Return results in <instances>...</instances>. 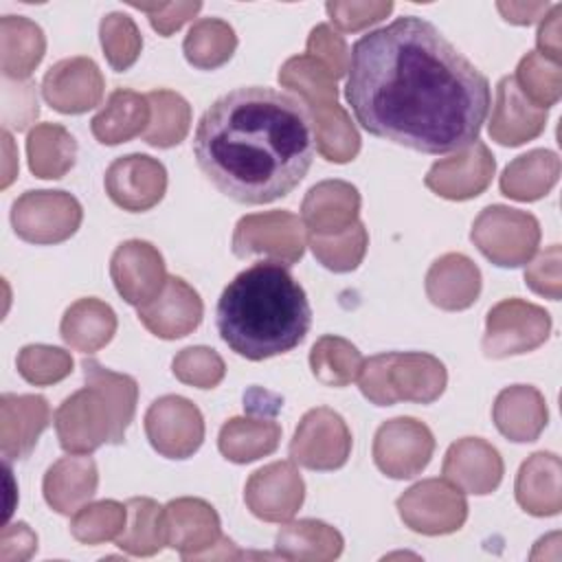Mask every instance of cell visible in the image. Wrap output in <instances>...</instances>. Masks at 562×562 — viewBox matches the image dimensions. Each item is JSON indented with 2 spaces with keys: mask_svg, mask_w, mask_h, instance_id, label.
Returning <instances> with one entry per match:
<instances>
[{
  "mask_svg": "<svg viewBox=\"0 0 562 562\" xmlns=\"http://www.w3.org/2000/svg\"><path fill=\"white\" fill-rule=\"evenodd\" d=\"M345 97L369 134L435 156L474 145L492 105L487 77L417 15L351 46Z\"/></svg>",
  "mask_w": 562,
  "mask_h": 562,
  "instance_id": "obj_1",
  "label": "cell"
},
{
  "mask_svg": "<svg viewBox=\"0 0 562 562\" xmlns=\"http://www.w3.org/2000/svg\"><path fill=\"white\" fill-rule=\"evenodd\" d=\"M318 151L307 105L274 88H235L202 114L193 156L231 200L268 204L288 195Z\"/></svg>",
  "mask_w": 562,
  "mask_h": 562,
  "instance_id": "obj_2",
  "label": "cell"
},
{
  "mask_svg": "<svg viewBox=\"0 0 562 562\" xmlns=\"http://www.w3.org/2000/svg\"><path fill=\"white\" fill-rule=\"evenodd\" d=\"M215 325L231 351L259 362L288 353L305 340L312 307L290 266L261 259L224 288Z\"/></svg>",
  "mask_w": 562,
  "mask_h": 562,
  "instance_id": "obj_3",
  "label": "cell"
},
{
  "mask_svg": "<svg viewBox=\"0 0 562 562\" xmlns=\"http://www.w3.org/2000/svg\"><path fill=\"white\" fill-rule=\"evenodd\" d=\"M86 386L66 397L55 413V428L66 452L90 454L103 443H123L136 411L138 384L97 360L81 362Z\"/></svg>",
  "mask_w": 562,
  "mask_h": 562,
  "instance_id": "obj_4",
  "label": "cell"
},
{
  "mask_svg": "<svg viewBox=\"0 0 562 562\" xmlns=\"http://www.w3.org/2000/svg\"><path fill=\"white\" fill-rule=\"evenodd\" d=\"M279 81L296 92L310 114H314L316 143L323 158L329 162L353 160L360 138L347 112L336 101L334 75L310 55H299L283 64Z\"/></svg>",
  "mask_w": 562,
  "mask_h": 562,
  "instance_id": "obj_5",
  "label": "cell"
},
{
  "mask_svg": "<svg viewBox=\"0 0 562 562\" xmlns=\"http://www.w3.org/2000/svg\"><path fill=\"white\" fill-rule=\"evenodd\" d=\"M448 375L439 358L430 353H378L362 362L358 384L375 406H391L400 400L430 404L446 389Z\"/></svg>",
  "mask_w": 562,
  "mask_h": 562,
  "instance_id": "obj_6",
  "label": "cell"
},
{
  "mask_svg": "<svg viewBox=\"0 0 562 562\" xmlns=\"http://www.w3.org/2000/svg\"><path fill=\"white\" fill-rule=\"evenodd\" d=\"M470 237L492 263L518 268L538 250L540 224L531 213L494 204L474 220Z\"/></svg>",
  "mask_w": 562,
  "mask_h": 562,
  "instance_id": "obj_7",
  "label": "cell"
},
{
  "mask_svg": "<svg viewBox=\"0 0 562 562\" xmlns=\"http://www.w3.org/2000/svg\"><path fill=\"white\" fill-rule=\"evenodd\" d=\"M551 331V316L544 307L505 299L487 312L483 351L487 358H507L540 347Z\"/></svg>",
  "mask_w": 562,
  "mask_h": 562,
  "instance_id": "obj_8",
  "label": "cell"
},
{
  "mask_svg": "<svg viewBox=\"0 0 562 562\" xmlns=\"http://www.w3.org/2000/svg\"><path fill=\"white\" fill-rule=\"evenodd\" d=\"M11 222L26 241L57 244L79 228L81 206L66 191H26L13 202Z\"/></svg>",
  "mask_w": 562,
  "mask_h": 562,
  "instance_id": "obj_9",
  "label": "cell"
},
{
  "mask_svg": "<svg viewBox=\"0 0 562 562\" xmlns=\"http://www.w3.org/2000/svg\"><path fill=\"white\" fill-rule=\"evenodd\" d=\"M351 432L345 419L331 408H312L299 422L290 441V457L310 470H336L347 463Z\"/></svg>",
  "mask_w": 562,
  "mask_h": 562,
  "instance_id": "obj_10",
  "label": "cell"
},
{
  "mask_svg": "<svg viewBox=\"0 0 562 562\" xmlns=\"http://www.w3.org/2000/svg\"><path fill=\"white\" fill-rule=\"evenodd\" d=\"M305 235L303 224L288 211H270L246 215L237 222L233 235V252L237 257L270 255L281 263L292 266L303 257Z\"/></svg>",
  "mask_w": 562,
  "mask_h": 562,
  "instance_id": "obj_11",
  "label": "cell"
},
{
  "mask_svg": "<svg viewBox=\"0 0 562 562\" xmlns=\"http://www.w3.org/2000/svg\"><path fill=\"white\" fill-rule=\"evenodd\" d=\"M145 432L151 448L162 457L187 459L202 446V413L180 395H165L147 408Z\"/></svg>",
  "mask_w": 562,
  "mask_h": 562,
  "instance_id": "obj_12",
  "label": "cell"
},
{
  "mask_svg": "<svg viewBox=\"0 0 562 562\" xmlns=\"http://www.w3.org/2000/svg\"><path fill=\"white\" fill-rule=\"evenodd\" d=\"M402 520L422 533H450L459 529L468 514L463 492L448 481L428 479L397 498Z\"/></svg>",
  "mask_w": 562,
  "mask_h": 562,
  "instance_id": "obj_13",
  "label": "cell"
},
{
  "mask_svg": "<svg viewBox=\"0 0 562 562\" xmlns=\"http://www.w3.org/2000/svg\"><path fill=\"white\" fill-rule=\"evenodd\" d=\"M435 450L428 426L413 417H397L382 424L373 441V461L391 479H411L419 474Z\"/></svg>",
  "mask_w": 562,
  "mask_h": 562,
  "instance_id": "obj_14",
  "label": "cell"
},
{
  "mask_svg": "<svg viewBox=\"0 0 562 562\" xmlns=\"http://www.w3.org/2000/svg\"><path fill=\"white\" fill-rule=\"evenodd\" d=\"M167 189V171L162 162L145 154L116 158L105 171V191L110 200L132 213L147 211L158 204Z\"/></svg>",
  "mask_w": 562,
  "mask_h": 562,
  "instance_id": "obj_15",
  "label": "cell"
},
{
  "mask_svg": "<svg viewBox=\"0 0 562 562\" xmlns=\"http://www.w3.org/2000/svg\"><path fill=\"white\" fill-rule=\"evenodd\" d=\"M110 274L116 292L136 307L154 301L167 281L160 252L140 239L125 241L114 250Z\"/></svg>",
  "mask_w": 562,
  "mask_h": 562,
  "instance_id": "obj_16",
  "label": "cell"
},
{
  "mask_svg": "<svg viewBox=\"0 0 562 562\" xmlns=\"http://www.w3.org/2000/svg\"><path fill=\"white\" fill-rule=\"evenodd\" d=\"M44 99L64 114H81L99 105L103 97V77L90 57H70L57 61L42 81Z\"/></svg>",
  "mask_w": 562,
  "mask_h": 562,
  "instance_id": "obj_17",
  "label": "cell"
},
{
  "mask_svg": "<svg viewBox=\"0 0 562 562\" xmlns=\"http://www.w3.org/2000/svg\"><path fill=\"white\" fill-rule=\"evenodd\" d=\"M198 292L180 277H167L160 294L138 307V321L158 338L173 340L193 331L202 321Z\"/></svg>",
  "mask_w": 562,
  "mask_h": 562,
  "instance_id": "obj_18",
  "label": "cell"
},
{
  "mask_svg": "<svg viewBox=\"0 0 562 562\" xmlns=\"http://www.w3.org/2000/svg\"><path fill=\"white\" fill-rule=\"evenodd\" d=\"M303 479L288 461L257 470L246 483V503L263 520H288L303 503Z\"/></svg>",
  "mask_w": 562,
  "mask_h": 562,
  "instance_id": "obj_19",
  "label": "cell"
},
{
  "mask_svg": "<svg viewBox=\"0 0 562 562\" xmlns=\"http://www.w3.org/2000/svg\"><path fill=\"white\" fill-rule=\"evenodd\" d=\"M494 156L485 143L476 140L461 156L439 160L426 176V187L448 200L476 198L494 176Z\"/></svg>",
  "mask_w": 562,
  "mask_h": 562,
  "instance_id": "obj_20",
  "label": "cell"
},
{
  "mask_svg": "<svg viewBox=\"0 0 562 562\" xmlns=\"http://www.w3.org/2000/svg\"><path fill=\"white\" fill-rule=\"evenodd\" d=\"M303 222L310 235H336L358 222V189L342 180H325L312 187L303 200Z\"/></svg>",
  "mask_w": 562,
  "mask_h": 562,
  "instance_id": "obj_21",
  "label": "cell"
},
{
  "mask_svg": "<svg viewBox=\"0 0 562 562\" xmlns=\"http://www.w3.org/2000/svg\"><path fill=\"white\" fill-rule=\"evenodd\" d=\"M443 476L472 494H490L503 479V461L494 446L483 439L465 437L446 452Z\"/></svg>",
  "mask_w": 562,
  "mask_h": 562,
  "instance_id": "obj_22",
  "label": "cell"
},
{
  "mask_svg": "<svg viewBox=\"0 0 562 562\" xmlns=\"http://www.w3.org/2000/svg\"><path fill=\"white\" fill-rule=\"evenodd\" d=\"M547 110L522 97L514 77H503L496 86V105L492 112L490 136L501 145H522L542 134Z\"/></svg>",
  "mask_w": 562,
  "mask_h": 562,
  "instance_id": "obj_23",
  "label": "cell"
},
{
  "mask_svg": "<svg viewBox=\"0 0 562 562\" xmlns=\"http://www.w3.org/2000/svg\"><path fill=\"white\" fill-rule=\"evenodd\" d=\"M162 531L165 544L189 558L220 538V518L200 498H178L162 509Z\"/></svg>",
  "mask_w": 562,
  "mask_h": 562,
  "instance_id": "obj_24",
  "label": "cell"
},
{
  "mask_svg": "<svg viewBox=\"0 0 562 562\" xmlns=\"http://www.w3.org/2000/svg\"><path fill=\"white\" fill-rule=\"evenodd\" d=\"M2 454L4 461L26 459L37 437L50 422V408L42 395H2Z\"/></svg>",
  "mask_w": 562,
  "mask_h": 562,
  "instance_id": "obj_25",
  "label": "cell"
},
{
  "mask_svg": "<svg viewBox=\"0 0 562 562\" xmlns=\"http://www.w3.org/2000/svg\"><path fill=\"white\" fill-rule=\"evenodd\" d=\"M494 424L512 441H536L547 426L549 413L538 389L516 384L498 393L492 411Z\"/></svg>",
  "mask_w": 562,
  "mask_h": 562,
  "instance_id": "obj_26",
  "label": "cell"
},
{
  "mask_svg": "<svg viewBox=\"0 0 562 562\" xmlns=\"http://www.w3.org/2000/svg\"><path fill=\"white\" fill-rule=\"evenodd\" d=\"M426 292L437 307L465 310L481 292V272L465 255H443L426 274Z\"/></svg>",
  "mask_w": 562,
  "mask_h": 562,
  "instance_id": "obj_27",
  "label": "cell"
},
{
  "mask_svg": "<svg viewBox=\"0 0 562 562\" xmlns=\"http://www.w3.org/2000/svg\"><path fill=\"white\" fill-rule=\"evenodd\" d=\"M97 465L86 454L59 459L44 476V498L59 514H72L97 490Z\"/></svg>",
  "mask_w": 562,
  "mask_h": 562,
  "instance_id": "obj_28",
  "label": "cell"
},
{
  "mask_svg": "<svg viewBox=\"0 0 562 562\" xmlns=\"http://www.w3.org/2000/svg\"><path fill=\"white\" fill-rule=\"evenodd\" d=\"M516 501L533 516H553L560 512V459L553 452H536L520 465Z\"/></svg>",
  "mask_w": 562,
  "mask_h": 562,
  "instance_id": "obj_29",
  "label": "cell"
},
{
  "mask_svg": "<svg viewBox=\"0 0 562 562\" xmlns=\"http://www.w3.org/2000/svg\"><path fill=\"white\" fill-rule=\"evenodd\" d=\"M149 99L132 90H114L105 108L90 121L94 138L103 145H119L149 127Z\"/></svg>",
  "mask_w": 562,
  "mask_h": 562,
  "instance_id": "obj_30",
  "label": "cell"
},
{
  "mask_svg": "<svg viewBox=\"0 0 562 562\" xmlns=\"http://www.w3.org/2000/svg\"><path fill=\"white\" fill-rule=\"evenodd\" d=\"M560 176V158L549 149H533L512 160L501 176L503 195L531 202L547 195Z\"/></svg>",
  "mask_w": 562,
  "mask_h": 562,
  "instance_id": "obj_31",
  "label": "cell"
},
{
  "mask_svg": "<svg viewBox=\"0 0 562 562\" xmlns=\"http://www.w3.org/2000/svg\"><path fill=\"white\" fill-rule=\"evenodd\" d=\"M116 316L112 307L99 299H79L61 318V338L77 351H97L112 340Z\"/></svg>",
  "mask_w": 562,
  "mask_h": 562,
  "instance_id": "obj_32",
  "label": "cell"
},
{
  "mask_svg": "<svg viewBox=\"0 0 562 562\" xmlns=\"http://www.w3.org/2000/svg\"><path fill=\"white\" fill-rule=\"evenodd\" d=\"M2 72L4 77L26 79L42 61L46 40L42 29L20 15H4L2 22Z\"/></svg>",
  "mask_w": 562,
  "mask_h": 562,
  "instance_id": "obj_33",
  "label": "cell"
},
{
  "mask_svg": "<svg viewBox=\"0 0 562 562\" xmlns=\"http://www.w3.org/2000/svg\"><path fill=\"white\" fill-rule=\"evenodd\" d=\"M279 439H281V428L277 422L235 417L222 426L217 446L228 461L248 463L263 454L274 452L279 446Z\"/></svg>",
  "mask_w": 562,
  "mask_h": 562,
  "instance_id": "obj_34",
  "label": "cell"
},
{
  "mask_svg": "<svg viewBox=\"0 0 562 562\" xmlns=\"http://www.w3.org/2000/svg\"><path fill=\"white\" fill-rule=\"evenodd\" d=\"M29 167L40 178H61L75 165V138L55 123L37 125L26 140Z\"/></svg>",
  "mask_w": 562,
  "mask_h": 562,
  "instance_id": "obj_35",
  "label": "cell"
},
{
  "mask_svg": "<svg viewBox=\"0 0 562 562\" xmlns=\"http://www.w3.org/2000/svg\"><path fill=\"white\" fill-rule=\"evenodd\" d=\"M237 48L235 31L228 22L217 18L198 20L182 44L184 57L191 66L202 70H213L226 64Z\"/></svg>",
  "mask_w": 562,
  "mask_h": 562,
  "instance_id": "obj_36",
  "label": "cell"
},
{
  "mask_svg": "<svg viewBox=\"0 0 562 562\" xmlns=\"http://www.w3.org/2000/svg\"><path fill=\"white\" fill-rule=\"evenodd\" d=\"M360 351L340 336H323L310 351V367L318 382L327 386H347L362 369Z\"/></svg>",
  "mask_w": 562,
  "mask_h": 562,
  "instance_id": "obj_37",
  "label": "cell"
},
{
  "mask_svg": "<svg viewBox=\"0 0 562 562\" xmlns=\"http://www.w3.org/2000/svg\"><path fill=\"white\" fill-rule=\"evenodd\" d=\"M154 119L149 121V127L145 130L143 138L145 143L154 147H173L178 145L191 123V108L189 103L171 90H151L147 94Z\"/></svg>",
  "mask_w": 562,
  "mask_h": 562,
  "instance_id": "obj_38",
  "label": "cell"
},
{
  "mask_svg": "<svg viewBox=\"0 0 562 562\" xmlns=\"http://www.w3.org/2000/svg\"><path fill=\"white\" fill-rule=\"evenodd\" d=\"M127 529L116 538V544L134 555H151L165 544L162 509L151 498H130Z\"/></svg>",
  "mask_w": 562,
  "mask_h": 562,
  "instance_id": "obj_39",
  "label": "cell"
},
{
  "mask_svg": "<svg viewBox=\"0 0 562 562\" xmlns=\"http://www.w3.org/2000/svg\"><path fill=\"white\" fill-rule=\"evenodd\" d=\"M514 81L522 92V97L542 110H549L551 105H555L562 92L560 64L542 57L538 50L527 53L520 59Z\"/></svg>",
  "mask_w": 562,
  "mask_h": 562,
  "instance_id": "obj_40",
  "label": "cell"
},
{
  "mask_svg": "<svg viewBox=\"0 0 562 562\" xmlns=\"http://www.w3.org/2000/svg\"><path fill=\"white\" fill-rule=\"evenodd\" d=\"M310 246L314 257L334 272H349L356 270L367 250V228L356 222L351 228L323 237L310 235Z\"/></svg>",
  "mask_w": 562,
  "mask_h": 562,
  "instance_id": "obj_41",
  "label": "cell"
},
{
  "mask_svg": "<svg viewBox=\"0 0 562 562\" xmlns=\"http://www.w3.org/2000/svg\"><path fill=\"white\" fill-rule=\"evenodd\" d=\"M99 33H101V46H103L105 59L116 72L127 70L138 59L143 48V37L130 15L119 11L108 13L101 20Z\"/></svg>",
  "mask_w": 562,
  "mask_h": 562,
  "instance_id": "obj_42",
  "label": "cell"
},
{
  "mask_svg": "<svg viewBox=\"0 0 562 562\" xmlns=\"http://www.w3.org/2000/svg\"><path fill=\"white\" fill-rule=\"evenodd\" d=\"M127 509L116 501H101L88 507H81L72 518V536L81 542H101L114 538L121 529H125Z\"/></svg>",
  "mask_w": 562,
  "mask_h": 562,
  "instance_id": "obj_43",
  "label": "cell"
},
{
  "mask_svg": "<svg viewBox=\"0 0 562 562\" xmlns=\"http://www.w3.org/2000/svg\"><path fill=\"white\" fill-rule=\"evenodd\" d=\"M18 371L31 384H53L72 371V358L59 347L29 345L18 356Z\"/></svg>",
  "mask_w": 562,
  "mask_h": 562,
  "instance_id": "obj_44",
  "label": "cell"
},
{
  "mask_svg": "<svg viewBox=\"0 0 562 562\" xmlns=\"http://www.w3.org/2000/svg\"><path fill=\"white\" fill-rule=\"evenodd\" d=\"M173 375L187 384L213 389L224 378V362L209 347H189L173 358Z\"/></svg>",
  "mask_w": 562,
  "mask_h": 562,
  "instance_id": "obj_45",
  "label": "cell"
},
{
  "mask_svg": "<svg viewBox=\"0 0 562 562\" xmlns=\"http://www.w3.org/2000/svg\"><path fill=\"white\" fill-rule=\"evenodd\" d=\"M307 55L323 64L334 79H340L347 75V64H349V53L345 46V40L331 31L327 24H318L312 29L307 37Z\"/></svg>",
  "mask_w": 562,
  "mask_h": 562,
  "instance_id": "obj_46",
  "label": "cell"
},
{
  "mask_svg": "<svg viewBox=\"0 0 562 562\" xmlns=\"http://www.w3.org/2000/svg\"><path fill=\"white\" fill-rule=\"evenodd\" d=\"M325 11L340 31H360L384 20L393 11V2H327Z\"/></svg>",
  "mask_w": 562,
  "mask_h": 562,
  "instance_id": "obj_47",
  "label": "cell"
},
{
  "mask_svg": "<svg viewBox=\"0 0 562 562\" xmlns=\"http://www.w3.org/2000/svg\"><path fill=\"white\" fill-rule=\"evenodd\" d=\"M525 283L551 301L560 299V246H549L527 270Z\"/></svg>",
  "mask_w": 562,
  "mask_h": 562,
  "instance_id": "obj_48",
  "label": "cell"
},
{
  "mask_svg": "<svg viewBox=\"0 0 562 562\" xmlns=\"http://www.w3.org/2000/svg\"><path fill=\"white\" fill-rule=\"evenodd\" d=\"M130 7L147 13L149 24L162 37H169L173 31H178L187 20H191L202 9V2H162V4L130 2Z\"/></svg>",
  "mask_w": 562,
  "mask_h": 562,
  "instance_id": "obj_49",
  "label": "cell"
},
{
  "mask_svg": "<svg viewBox=\"0 0 562 562\" xmlns=\"http://www.w3.org/2000/svg\"><path fill=\"white\" fill-rule=\"evenodd\" d=\"M560 20H562V4H553L547 15L542 18V24L538 29V53L555 64L562 59V44H560Z\"/></svg>",
  "mask_w": 562,
  "mask_h": 562,
  "instance_id": "obj_50",
  "label": "cell"
},
{
  "mask_svg": "<svg viewBox=\"0 0 562 562\" xmlns=\"http://www.w3.org/2000/svg\"><path fill=\"white\" fill-rule=\"evenodd\" d=\"M501 15L512 24H533L547 15L551 9L549 2H496Z\"/></svg>",
  "mask_w": 562,
  "mask_h": 562,
  "instance_id": "obj_51",
  "label": "cell"
}]
</instances>
